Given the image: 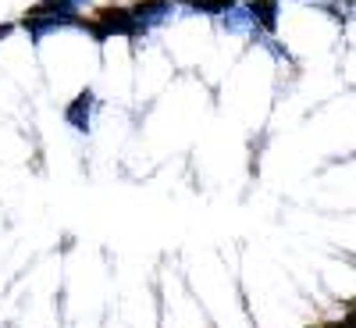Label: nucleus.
I'll return each instance as SVG.
<instances>
[{"label":"nucleus","mask_w":356,"mask_h":328,"mask_svg":"<svg viewBox=\"0 0 356 328\" xmlns=\"http://www.w3.org/2000/svg\"><path fill=\"white\" fill-rule=\"evenodd\" d=\"M89 33H93L97 40H107V36H139L143 33V25L132 18V11H125V8H104L100 11V18H97V25H86Z\"/></svg>","instance_id":"nucleus-1"},{"label":"nucleus","mask_w":356,"mask_h":328,"mask_svg":"<svg viewBox=\"0 0 356 328\" xmlns=\"http://www.w3.org/2000/svg\"><path fill=\"white\" fill-rule=\"evenodd\" d=\"M132 18L139 25H157V22H168L171 18V0H139L132 8Z\"/></svg>","instance_id":"nucleus-2"},{"label":"nucleus","mask_w":356,"mask_h":328,"mask_svg":"<svg viewBox=\"0 0 356 328\" xmlns=\"http://www.w3.org/2000/svg\"><path fill=\"white\" fill-rule=\"evenodd\" d=\"M89 107H93V93H89V89H82V93L72 100V107L65 111V118H68V125H72V129L89 132Z\"/></svg>","instance_id":"nucleus-3"},{"label":"nucleus","mask_w":356,"mask_h":328,"mask_svg":"<svg viewBox=\"0 0 356 328\" xmlns=\"http://www.w3.org/2000/svg\"><path fill=\"white\" fill-rule=\"evenodd\" d=\"M250 22H257L260 29H267V33H271V29L278 25V4L275 0H250Z\"/></svg>","instance_id":"nucleus-4"},{"label":"nucleus","mask_w":356,"mask_h":328,"mask_svg":"<svg viewBox=\"0 0 356 328\" xmlns=\"http://www.w3.org/2000/svg\"><path fill=\"white\" fill-rule=\"evenodd\" d=\"M86 0H40L29 15H79Z\"/></svg>","instance_id":"nucleus-5"},{"label":"nucleus","mask_w":356,"mask_h":328,"mask_svg":"<svg viewBox=\"0 0 356 328\" xmlns=\"http://www.w3.org/2000/svg\"><path fill=\"white\" fill-rule=\"evenodd\" d=\"M189 8L203 15H221V11H232V0H193Z\"/></svg>","instance_id":"nucleus-6"},{"label":"nucleus","mask_w":356,"mask_h":328,"mask_svg":"<svg viewBox=\"0 0 356 328\" xmlns=\"http://www.w3.org/2000/svg\"><path fill=\"white\" fill-rule=\"evenodd\" d=\"M246 22H250V15H246V11H228V18H225V29H232V33H243V29H246Z\"/></svg>","instance_id":"nucleus-7"},{"label":"nucleus","mask_w":356,"mask_h":328,"mask_svg":"<svg viewBox=\"0 0 356 328\" xmlns=\"http://www.w3.org/2000/svg\"><path fill=\"white\" fill-rule=\"evenodd\" d=\"M8 33H11V25H0V40H4Z\"/></svg>","instance_id":"nucleus-8"},{"label":"nucleus","mask_w":356,"mask_h":328,"mask_svg":"<svg viewBox=\"0 0 356 328\" xmlns=\"http://www.w3.org/2000/svg\"><path fill=\"white\" fill-rule=\"evenodd\" d=\"M171 4H175V0H171ZM182 4H193V0H182Z\"/></svg>","instance_id":"nucleus-9"},{"label":"nucleus","mask_w":356,"mask_h":328,"mask_svg":"<svg viewBox=\"0 0 356 328\" xmlns=\"http://www.w3.org/2000/svg\"><path fill=\"white\" fill-rule=\"evenodd\" d=\"M275 4H278V0H275Z\"/></svg>","instance_id":"nucleus-10"}]
</instances>
